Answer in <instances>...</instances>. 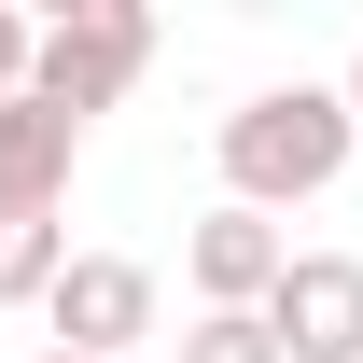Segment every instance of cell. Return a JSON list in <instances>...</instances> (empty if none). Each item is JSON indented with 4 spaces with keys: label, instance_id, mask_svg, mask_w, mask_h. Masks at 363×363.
Instances as JSON below:
<instances>
[{
    "label": "cell",
    "instance_id": "ba28073f",
    "mask_svg": "<svg viewBox=\"0 0 363 363\" xmlns=\"http://www.w3.org/2000/svg\"><path fill=\"white\" fill-rule=\"evenodd\" d=\"M182 363H279V335L252 308H196V335H182Z\"/></svg>",
    "mask_w": 363,
    "mask_h": 363
},
{
    "label": "cell",
    "instance_id": "52a82bcc",
    "mask_svg": "<svg viewBox=\"0 0 363 363\" xmlns=\"http://www.w3.org/2000/svg\"><path fill=\"white\" fill-rule=\"evenodd\" d=\"M56 266H70V224L56 210H0V308H43Z\"/></svg>",
    "mask_w": 363,
    "mask_h": 363
},
{
    "label": "cell",
    "instance_id": "6da1fadb",
    "mask_svg": "<svg viewBox=\"0 0 363 363\" xmlns=\"http://www.w3.org/2000/svg\"><path fill=\"white\" fill-rule=\"evenodd\" d=\"M210 154H224V210H308V196L350 182V98L335 84H266L210 126Z\"/></svg>",
    "mask_w": 363,
    "mask_h": 363
},
{
    "label": "cell",
    "instance_id": "30bf717a",
    "mask_svg": "<svg viewBox=\"0 0 363 363\" xmlns=\"http://www.w3.org/2000/svg\"><path fill=\"white\" fill-rule=\"evenodd\" d=\"M335 98H350V140H363V56H350V84H335Z\"/></svg>",
    "mask_w": 363,
    "mask_h": 363
},
{
    "label": "cell",
    "instance_id": "3957f363",
    "mask_svg": "<svg viewBox=\"0 0 363 363\" xmlns=\"http://www.w3.org/2000/svg\"><path fill=\"white\" fill-rule=\"evenodd\" d=\"M56 321V350H84V363H140V335H154V266H126V252H70L43 294Z\"/></svg>",
    "mask_w": 363,
    "mask_h": 363
},
{
    "label": "cell",
    "instance_id": "8992f818",
    "mask_svg": "<svg viewBox=\"0 0 363 363\" xmlns=\"http://www.w3.org/2000/svg\"><path fill=\"white\" fill-rule=\"evenodd\" d=\"M70 154H84V126H70V112L0 98V210H56V196H70Z\"/></svg>",
    "mask_w": 363,
    "mask_h": 363
},
{
    "label": "cell",
    "instance_id": "8fae6325",
    "mask_svg": "<svg viewBox=\"0 0 363 363\" xmlns=\"http://www.w3.org/2000/svg\"><path fill=\"white\" fill-rule=\"evenodd\" d=\"M43 363H84V350H43Z\"/></svg>",
    "mask_w": 363,
    "mask_h": 363
},
{
    "label": "cell",
    "instance_id": "9c48e42d",
    "mask_svg": "<svg viewBox=\"0 0 363 363\" xmlns=\"http://www.w3.org/2000/svg\"><path fill=\"white\" fill-rule=\"evenodd\" d=\"M0 98H28V14H0Z\"/></svg>",
    "mask_w": 363,
    "mask_h": 363
},
{
    "label": "cell",
    "instance_id": "5b68a950",
    "mask_svg": "<svg viewBox=\"0 0 363 363\" xmlns=\"http://www.w3.org/2000/svg\"><path fill=\"white\" fill-rule=\"evenodd\" d=\"M182 266H196V308H266L279 266H294V238H279L266 210H210V224L182 238Z\"/></svg>",
    "mask_w": 363,
    "mask_h": 363
},
{
    "label": "cell",
    "instance_id": "7a4b0ae2",
    "mask_svg": "<svg viewBox=\"0 0 363 363\" xmlns=\"http://www.w3.org/2000/svg\"><path fill=\"white\" fill-rule=\"evenodd\" d=\"M140 70H154V14H140V0H70V14H43V28H28V98H43V112H70V126H84V112H112Z\"/></svg>",
    "mask_w": 363,
    "mask_h": 363
},
{
    "label": "cell",
    "instance_id": "277c9868",
    "mask_svg": "<svg viewBox=\"0 0 363 363\" xmlns=\"http://www.w3.org/2000/svg\"><path fill=\"white\" fill-rule=\"evenodd\" d=\"M252 321L279 335V363H363V252H294Z\"/></svg>",
    "mask_w": 363,
    "mask_h": 363
}]
</instances>
